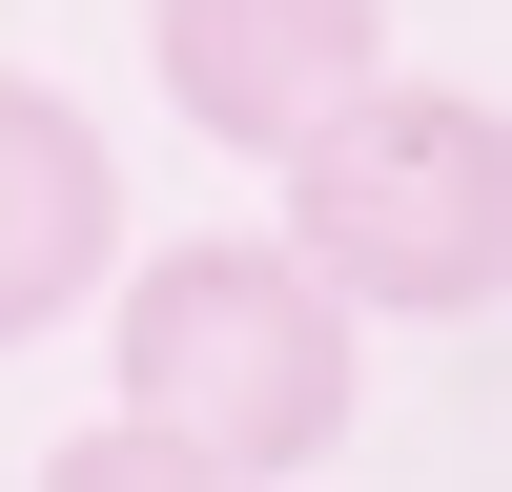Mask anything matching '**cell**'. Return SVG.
Returning a JSON list of instances; mask_svg holds the SVG:
<instances>
[{
	"label": "cell",
	"instance_id": "3",
	"mask_svg": "<svg viewBox=\"0 0 512 492\" xmlns=\"http://www.w3.org/2000/svg\"><path fill=\"white\" fill-rule=\"evenodd\" d=\"M369 62H390V0H144L164 123L185 144H246V164H287Z\"/></svg>",
	"mask_w": 512,
	"mask_h": 492
},
{
	"label": "cell",
	"instance_id": "2",
	"mask_svg": "<svg viewBox=\"0 0 512 492\" xmlns=\"http://www.w3.org/2000/svg\"><path fill=\"white\" fill-rule=\"evenodd\" d=\"M287 246L390 328H492L512 308V103L492 82L369 62L349 103L287 144Z\"/></svg>",
	"mask_w": 512,
	"mask_h": 492
},
{
	"label": "cell",
	"instance_id": "1",
	"mask_svg": "<svg viewBox=\"0 0 512 492\" xmlns=\"http://www.w3.org/2000/svg\"><path fill=\"white\" fill-rule=\"evenodd\" d=\"M123 308V431H164L185 472H328L349 451V287L308 267L287 226H205L103 267Z\"/></svg>",
	"mask_w": 512,
	"mask_h": 492
},
{
	"label": "cell",
	"instance_id": "4",
	"mask_svg": "<svg viewBox=\"0 0 512 492\" xmlns=\"http://www.w3.org/2000/svg\"><path fill=\"white\" fill-rule=\"evenodd\" d=\"M103 267H123V144L62 82L0 62V349H41L62 308H103Z\"/></svg>",
	"mask_w": 512,
	"mask_h": 492
}]
</instances>
